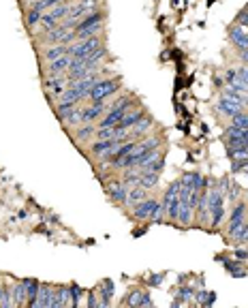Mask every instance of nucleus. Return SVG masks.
I'll list each match as a JSON object with an SVG mask.
<instances>
[{
  "label": "nucleus",
  "mask_w": 248,
  "mask_h": 308,
  "mask_svg": "<svg viewBox=\"0 0 248 308\" xmlns=\"http://www.w3.org/2000/svg\"><path fill=\"white\" fill-rule=\"evenodd\" d=\"M139 169H141V174H163V169H165V150L158 154L154 161H150L148 165H144V167H139Z\"/></svg>",
  "instance_id": "nucleus-25"
},
{
  "label": "nucleus",
  "mask_w": 248,
  "mask_h": 308,
  "mask_svg": "<svg viewBox=\"0 0 248 308\" xmlns=\"http://www.w3.org/2000/svg\"><path fill=\"white\" fill-rule=\"evenodd\" d=\"M227 158L229 161H246L248 158V148L246 146H238V148L227 146Z\"/></svg>",
  "instance_id": "nucleus-28"
},
{
  "label": "nucleus",
  "mask_w": 248,
  "mask_h": 308,
  "mask_svg": "<svg viewBox=\"0 0 248 308\" xmlns=\"http://www.w3.org/2000/svg\"><path fill=\"white\" fill-rule=\"evenodd\" d=\"M11 295H13V306H26L28 304V291H26L24 281L15 282V285L11 287Z\"/></svg>",
  "instance_id": "nucleus-24"
},
{
  "label": "nucleus",
  "mask_w": 248,
  "mask_h": 308,
  "mask_svg": "<svg viewBox=\"0 0 248 308\" xmlns=\"http://www.w3.org/2000/svg\"><path fill=\"white\" fill-rule=\"evenodd\" d=\"M238 56H240V60L248 67V50H240V51H238Z\"/></svg>",
  "instance_id": "nucleus-46"
},
{
  "label": "nucleus",
  "mask_w": 248,
  "mask_h": 308,
  "mask_svg": "<svg viewBox=\"0 0 248 308\" xmlns=\"http://www.w3.org/2000/svg\"><path fill=\"white\" fill-rule=\"evenodd\" d=\"M54 293H56V287H54V285L41 282L39 295H37V300H34L32 308H51V302H54Z\"/></svg>",
  "instance_id": "nucleus-11"
},
{
  "label": "nucleus",
  "mask_w": 248,
  "mask_h": 308,
  "mask_svg": "<svg viewBox=\"0 0 248 308\" xmlns=\"http://www.w3.org/2000/svg\"><path fill=\"white\" fill-rule=\"evenodd\" d=\"M148 197H150V191H148V188H144L141 184L131 186V188H128V208H133V205L141 204V201L148 199Z\"/></svg>",
  "instance_id": "nucleus-21"
},
{
  "label": "nucleus",
  "mask_w": 248,
  "mask_h": 308,
  "mask_svg": "<svg viewBox=\"0 0 248 308\" xmlns=\"http://www.w3.org/2000/svg\"><path fill=\"white\" fill-rule=\"evenodd\" d=\"M227 37L229 41L233 43L235 50H248V30L246 28H242L238 26V24H233V26H229V30H227Z\"/></svg>",
  "instance_id": "nucleus-10"
},
{
  "label": "nucleus",
  "mask_w": 248,
  "mask_h": 308,
  "mask_svg": "<svg viewBox=\"0 0 248 308\" xmlns=\"http://www.w3.org/2000/svg\"><path fill=\"white\" fill-rule=\"evenodd\" d=\"M178 295L182 298V302H188V300H193L195 298V287H182Z\"/></svg>",
  "instance_id": "nucleus-40"
},
{
  "label": "nucleus",
  "mask_w": 248,
  "mask_h": 308,
  "mask_svg": "<svg viewBox=\"0 0 248 308\" xmlns=\"http://www.w3.org/2000/svg\"><path fill=\"white\" fill-rule=\"evenodd\" d=\"M120 88H122L120 77H103V79H99L97 86L90 90L88 101H107L109 97H114Z\"/></svg>",
  "instance_id": "nucleus-1"
},
{
  "label": "nucleus",
  "mask_w": 248,
  "mask_h": 308,
  "mask_svg": "<svg viewBox=\"0 0 248 308\" xmlns=\"http://www.w3.org/2000/svg\"><path fill=\"white\" fill-rule=\"evenodd\" d=\"M84 293H86V291L77 285V282H71V304H69V306H79L81 295H84Z\"/></svg>",
  "instance_id": "nucleus-33"
},
{
  "label": "nucleus",
  "mask_w": 248,
  "mask_h": 308,
  "mask_svg": "<svg viewBox=\"0 0 248 308\" xmlns=\"http://www.w3.org/2000/svg\"><path fill=\"white\" fill-rule=\"evenodd\" d=\"M2 289H4V285H0V300H2Z\"/></svg>",
  "instance_id": "nucleus-48"
},
{
  "label": "nucleus",
  "mask_w": 248,
  "mask_h": 308,
  "mask_svg": "<svg viewBox=\"0 0 248 308\" xmlns=\"http://www.w3.org/2000/svg\"><path fill=\"white\" fill-rule=\"evenodd\" d=\"M71 304V285H58L54 293V302L51 308H64Z\"/></svg>",
  "instance_id": "nucleus-19"
},
{
  "label": "nucleus",
  "mask_w": 248,
  "mask_h": 308,
  "mask_svg": "<svg viewBox=\"0 0 248 308\" xmlns=\"http://www.w3.org/2000/svg\"><path fill=\"white\" fill-rule=\"evenodd\" d=\"M229 242H231L233 246H244V244H248V221L242 223L240 227L233 231V233H229Z\"/></svg>",
  "instance_id": "nucleus-22"
},
{
  "label": "nucleus",
  "mask_w": 248,
  "mask_h": 308,
  "mask_svg": "<svg viewBox=\"0 0 248 308\" xmlns=\"http://www.w3.org/2000/svg\"><path fill=\"white\" fill-rule=\"evenodd\" d=\"M81 109L84 107H75L73 111H69V114H64V116H60V122H62V127L67 128H77V127H81Z\"/></svg>",
  "instance_id": "nucleus-20"
},
{
  "label": "nucleus",
  "mask_w": 248,
  "mask_h": 308,
  "mask_svg": "<svg viewBox=\"0 0 248 308\" xmlns=\"http://www.w3.org/2000/svg\"><path fill=\"white\" fill-rule=\"evenodd\" d=\"M156 204H158V199H154V197H148V199L141 201V204L133 205V208H131V216H133L137 223H144V221H148V218H150L152 210L156 208Z\"/></svg>",
  "instance_id": "nucleus-8"
},
{
  "label": "nucleus",
  "mask_w": 248,
  "mask_h": 308,
  "mask_svg": "<svg viewBox=\"0 0 248 308\" xmlns=\"http://www.w3.org/2000/svg\"><path fill=\"white\" fill-rule=\"evenodd\" d=\"M105 193L120 208H128V186L124 184L120 178H111L109 182H105Z\"/></svg>",
  "instance_id": "nucleus-3"
},
{
  "label": "nucleus",
  "mask_w": 248,
  "mask_h": 308,
  "mask_svg": "<svg viewBox=\"0 0 248 308\" xmlns=\"http://www.w3.org/2000/svg\"><path fill=\"white\" fill-rule=\"evenodd\" d=\"M163 281H165V274H152V276H148V285H150V287H158Z\"/></svg>",
  "instance_id": "nucleus-41"
},
{
  "label": "nucleus",
  "mask_w": 248,
  "mask_h": 308,
  "mask_svg": "<svg viewBox=\"0 0 248 308\" xmlns=\"http://www.w3.org/2000/svg\"><path fill=\"white\" fill-rule=\"evenodd\" d=\"M24 281V285H26V291H28V304L26 306H30L34 304V300H37V295H39V289H41V282L39 281H34V278H22Z\"/></svg>",
  "instance_id": "nucleus-26"
},
{
  "label": "nucleus",
  "mask_w": 248,
  "mask_h": 308,
  "mask_svg": "<svg viewBox=\"0 0 248 308\" xmlns=\"http://www.w3.org/2000/svg\"><path fill=\"white\" fill-rule=\"evenodd\" d=\"M193 214H195V208L191 205V201H180L178 223L182 225V227H191V223H193Z\"/></svg>",
  "instance_id": "nucleus-23"
},
{
  "label": "nucleus",
  "mask_w": 248,
  "mask_h": 308,
  "mask_svg": "<svg viewBox=\"0 0 248 308\" xmlns=\"http://www.w3.org/2000/svg\"><path fill=\"white\" fill-rule=\"evenodd\" d=\"M141 306H154V300H152L150 291H144V295H141Z\"/></svg>",
  "instance_id": "nucleus-44"
},
{
  "label": "nucleus",
  "mask_w": 248,
  "mask_h": 308,
  "mask_svg": "<svg viewBox=\"0 0 248 308\" xmlns=\"http://www.w3.org/2000/svg\"><path fill=\"white\" fill-rule=\"evenodd\" d=\"M94 133H97V124H81V127L75 128V135H73V141L75 144H86V141L94 139Z\"/></svg>",
  "instance_id": "nucleus-17"
},
{
  "label": "nucleus",
  "mask_w": 248,
  "mask_h": 308,
  "mask_svg": "<svg viewBox=\"0 0 248 308\" xmlns=\"http://www.w3.org/2000/svg\"><path fill=\"white\" fill-rule=\"evenodd\" d=\"M105 109H107V103H105V101H90V103L81 109V122L84 124L97 122L99 118L105 114Z\"/></svg>",
  "instance_id": "nucleus-7"
},
{
  "label": "nucleus",
  "mask_w": 248,
  "mask_h": 308,
  "mask_svg": "<svg viewBox=\"0 0 248 308\" xmlns=\"http://www.w3.org/2000/svg\"><path fill=\"white\" fill-rule=\"evenodd\" d=\"M75 107H79L77 101H56V114H58V118L64 116V114H69V111H73Z\"/></svg>",
  "instance_id": "nucleus-30"
},
{
  "label": "nucleus",
  "mask_w": 248,
  "mask_h": 308,
  "mask_svg": "<svg viewBox=\"0 0 248 308\" xmlns=\"http://www.w3.org/2000/svg\"><path fill=\"white\" fill-rule=\"evenodd\" d=\"M231 124L233 127H240V128H248V114L246 111H240L238 116L231 118Z\"/></svg>",
  "instance_id": "nucleus-34"
},
{
  "label": "nucleus",
  "mask_w": 248,
  "mask_h": 308,
  "mask_svg": "<svg viewBox=\"0 0 248 308\" xmlns=\"http://www.w3.org/2000/svg\"><path fill=\"white\" fill-rule=\"evenodd\" d=\"M216 259L225 265L227 274L231 278H244L248 274V268H244V263L238 261V259H225V257H216Z\"/></svg>",
  "instance_id": "nucleus-13"
},
{
  "label": "nucleus",
  "mask_w": 248,
  "mask_h": 308,
  "mask_svg": "<svg viewBox=\"0 0 248 308\" xmlns=\"http://www.w3.org/2000/svg\"><path fill=\"white\" fill-rule=\"evenodd\" d=\"M41 20H43V11H37V9H28V13H26V28L28 30H34V28L41 24Z\"/></svg>",
  "instance_id": "nucleus-27"
},
{
  "label": "nucleus",
  "mask_w": 248,
  "mask_h": 308,
  "mask_svg": "<svg viewBox=\"0 0 248 308\" xmlns=\"http://www.w3.org/2000/svg\"><path fill=\"white\" fill-rule=\"evenodd\" d=\"M103 45V34H97V37L84 39V41H75V43L69 45V54L71 58H79V60H86L92 51H97L99 47Z\"/></svg>",
  "instance_id": "nucleus-2"
},
{
  "label": "nucleus",
  "mask_w": 248,
  "mask_h": 308,
  "mask_svg": "<svg viewBox=\"0 0 248 308\" xmlns=\"http://www.w3.org/2000/svg\"><path fill=\"white\" fill-rule=\"evenodd\" d=\"M235 24L248 30V9H242V11H240L238 17H235Z\"/></svg>",
  "instance_id": "nucleus-39"
},
{
  "label": "nucleus",
  "mask_w": 248,
  "mask_h": 308,
  "mask_svg": "<svg viewBox=\"0 0 248 308\" xmlns=\"http://www.w3.org/2000/svg\"><path fill=\"white\" fill-rule=\"evenodd\" d=\"M240 195H242V188H240L238 184H231V191H229V199H231V201H238Z\"/></svg>",
  "instance_id": "nucleus-43"
},
{
  "label": "nucleus",
  "mask_w": 248,
  "mask_h": 308,
  "mask_svg": "<svg viewBox=\"0 0 248 308\" xmlns=\"http://www.w3.org/2000/svg\"><path fill=\"white\" fill-rule=\"evenodd\" d=\"M233 259H238V261H248V246H235V251H233Z\"/></svg>",
  "instance_id": "nucleus-37"
},
{
  "label": "nucleus",
  "mask_w": 248,
  "mask_h": 308,
  "mask_svg": "<svg viewBox=\"0 0 248 308\" xmlns=\"http://www.w3.org/2000/svg\"><path fill=\"white\" fill-rule=\"evenodd\" d=\"M208 293H210V291H205V289H201V291H195V298H197L199 304H203L205 298H208Z\"/></svg>",
  "instance_id": "nucleus-45"
},
{
  "label": "nucleus",
  "mask_w": 248,
  "mask_h": 308,
  "mask_svg": "<svg viewBox=\"0 0 248 308\" xmlns=\"http://www.w3.org/2000/svg\"><path fill=\"white\" fill-rule=\"evenodd\" d=\"M141 295H144V289H133V291L122 300V304H126V306H141Z\"/></svg>",
  "instance_id": "nucleus-32"
},
{
  "label": "nucleus",
  "mask_w": 248,
  "mask_h": 308,
  "mask_svg": "<svg viewBox=\"0 0 248 308\" xmlns=\"http://www.w3.org/2000/svg\"><path fill=\"white\" fill-rule=\"evenodd\" d=\"M99 293V300H101V304H99V308H105L111 304V298H114V281H109V278H105V281L101 282V287L97 289Z\"/></svg>",
  "instance_id": "nucleus-18"
},
{
  "label": "nucleus",
  "mask_w": 248,
  "mask_h": 308,
  "mask_svg": "<svg viewBox=\"0 0 248 308\" xmlns=\"http://www.w3.org/2000/svg\"><path fill=\"white\" fill-rule=\"evenodd\" d=\"M62 56H71V54H69V45H64V43H58V45H47L45 50L39 54V58H41L43 62L58 60V58H62Z\"/></svg>",
  "instance_id": "nucleus-12"
},
{
  "label": "nucleus",
  "mask_w": 248,
  "mask_h": 308,
  "mask_svg": "<svg viewBox=\"0 0 248 308\" xmlns=\"http://www.w3.org/2000/svg\"><path fill=\"white\" fill-rule=\"evenodd\" d=\"M67 28L60 26L58 24L56 28H51V30H47L43 37H41V43H45V45H58V43H64V37H67Z\"/></svg>",
  "instance_id": "nucleus-16"
},
{
  "label": "nucleus",
  "mask_w": 248,
  "mask_h": 308,
  "mask_svg": "<svg viewBox=\"0 0 248 308\" xmlns=\"http://www.w3.org/2000/svg\"><path fill=\"white\" fill-rule=\"evenodd\" d=\"M165 218H167V216H165V205H163V201H158L156 208L152 210V214H150L148 221H150V225H158V223H163Z\"/></svg>",
  "instance_id": "nucleus-31"
},
{
  "label": "nucleus",
  "mask_w": 248,
  "mask_h": 308,
  "mask_svg": "<svg viewBox=\"0 0 248 308\" xmlns=\"http://www.w3.org/2000/svg\"><path fill=\"white\" fill-rule=\"evenodd\" d=\"M69 67H71V56H62V58H58V60L45 62L43 77H60V75H67Z\"/></svg>",
  "instance_id": "nucleus-9"
},
{
  "label": "nucleus",
  "mask_w": 248,
  "mask_h": 308,
  "mask_svg": "<svg viewBox=\"0 0 248 308\" xmlns=\"http://www.w3.org/2000/svg\"><path fill=\"white\" fill-rule=\"evenodd\" d=\"M246 214H248V204H246V201H235L231 214H229V221H227V223H229V225H227V235L233 233V231L238 229L244 221H248Z\"/></svg>",
  "instance_id": "nucleus-5"
},
{
  "label": "nucleus",
  "mask_w": 248,
  "mask_h": 308,
  "mask_svg": "<svg viewBox=\"0 0 248 308\" xmlns=\"http://www.w3.org/2000/svg\"><path fill=\"white\" fill-rule=\"evenodd\" d=\"M158 182H161V174H141V178H139V184L148 188V191L158 186Z\"/></svg>",
  "instance_id": "nucleus-29"
},
{
  "label": "nucleus",
  "mask_w": 248,
  "mask_h": 308,
  "mask_svg": "<svg viewBox=\"0 0 248 308\" xmlns=\"http://www.w3.org/2000/svg\"><path fill=\"white\" fill-rule=\"evenodd\" d=\"M152 127H154V118H152V116H144L137 124H135V127L128 128V139H137L139 135H141V137H146V133L150 131Z\"/></svg>",
  "instance_id": "nucleus-14"
},
{
  "label": "nucleus",
  "mask_w": 248,
  "mask_h": 308,
  "mask_svg": "<svg viewBox=\"0 0 248 308\" xmlns=\"http://www.w3.org/2000/svg\"><path fill=\"white\" fill-rule=\"evenodd\" d=\"M114 127L111 128H97V133H94V139H114Z\"/></svg>",
  "instance_id": "nucleus-38"
},
{
  "label": "nucleus",
  "mask_w": 248,
  "mask_h": 308,
  "mask_svg": "<svg viewBox=\"0 0 248 308\" xmlns=\"http://www.w3.org/2000/svg\"><path fill=\"white\" fill-rule=\"evenodd\" d=\"M86 304H88V308H99L101 300H99L97 289H92V291H88V293H86Z\"/></svg>",
  "instance_id": "nucleus-35"
},
{
  "label": "nucleus",
  "mask_w": 248,
  "mask_h": 308,
  "mask_svg": "<svg viewBox=\"0 0 248 308\" xmlns=\"http://www.w3.org/2000/svg\"><path fill=\"white\" fill-rule=\"evenodd\" d=\"M223 97H227V99H233V101H240L242 105H244V94L242 92H238V90H233V88H225V90H223Z\"/></svg>",
  "instance_id": "nucleus-36"
},
{
  "label": "nucleus",
  "mask_w": 248,
  "mask_h": 308,
  "mask_svg": "<svg viewBox=\"0 0 248 308\" xmlns=\"http://www.w3.org/2000/svg\"><path fill=\"white\" fill-rule=\"evenodd\" d=\"M214 109L221 116H227V118H233V116H238L240 111H246V107L240 103V101H233V99H227V97L218 99L214 103Z\"/></svg>",
  "instance_id": "nucleus-6"
},
{
  "label": "nucleus",
  "mask_w": 248,
  "mask_h": 308,
  "mask_svg": "<svg viewBox=\"0 0 248 308\" xmlns=\"http://www.w3.org/2000/svg\"><path fill=\"white\" fill-rule=\"evenodd\" d=\"M105 15H107V13H105V9L92 11V13H88V15L81 17L75 30H84V28H90V26H99V24H103V22H105Z\"/></svg>",
  "instance_id": "nucleus-15"
},
{
  "label": "nucleus",
  "mask_w": 248,
  "mask_h": 308,
  "mask_svg": "<svg viewBox=\"0 0 248 308\" xmlns=\"http://www.w3.org/2000/svg\"><path fill=\"white\" fill-rule=\"evenodd\" d=\"M216 302V293H208V298H205V302H203V306H212Z\"/></svg>",
  "instance_id": "nucleus-47"
},
{
  "label": "nucleus",
  "mask_w": 248,
  "mask_h": 308,
  "mask_svg": "<svg viewBox=\"0 0 248 308\" xmlns=\"http://www.w3.org/2000/svg\"><path fill=\"white\" fill-rule=\"evenodd\" d=\"M235 73H238V77H240V79H242V81H244V84L248 86V67H246V64H242V67H238V69H235Z\"/></svg>",
  "instance_id": "nucleus-42"
},
{
  "label": "nucleus",
  "mask_w": 248,
  "mask_h": 308,
  "mask_svg": "<svg viewBox=\"0 0 248 308\" xmlns=\"http://www.w3.org/2000/svg\"><path fill=\"white\" fill-rule=\"evenodd\" d=\"M69 88V79L67 75H60V77H43V90L47 94L50 101H58L64 94V90Z\"/></svg>",
  "instance_id": "nucleus-4"
}]
</instances>
